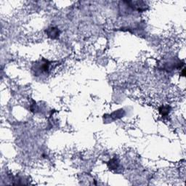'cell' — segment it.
I'll return each mask as SVG.
<instances>
[{
  "instance_id": "1",
  "label": "cell",
  "mask_w": 186,
  "mask_h": 186,
  "mask_svg": "<svg viewBox=\"0 0 186 186\" xmlns=\"http://www.w3.org/2000/svg\"><path fill=\"white\" fill-rule=\"evenodd\" d=\"M46 34L49 37H50L51 39H56L60 35V31L58 30V28L55 27H51L46 30Z\"/></svg>"
},
{
  "instance_id": "2",
  "label": "cell",
  "mask_w": 186,
  "mask_h": 186,
  "mask_svg": "<svg viewBox=\"0 0 186 186\" xmlns=\"http://www.w3.org/2000/svg\"><path fill=\"white\" fill-rule=\"evenodd\" d=\"M119 161L116 158H113L112 159L110 160L108 163V166L109 169L111 170L116 169L119 167Z\"/></svg>"
},
{
  "instance_id": "3",
  "label": "cell",
  "mask_w": 186,
  "mask_h": 186,
  "mask_svg": "<svg viewBox=\"0 0 186 186\" xmlns=\"http://www.w3.org/2000/svg\"><path fill=\"white\" fill-rule=\"evenodd\" d=\"M159 112L162 116H166L169 113V106H162L159 108Z\"/></svg>"
}]
</instances>
